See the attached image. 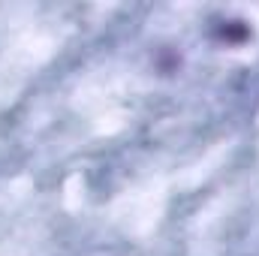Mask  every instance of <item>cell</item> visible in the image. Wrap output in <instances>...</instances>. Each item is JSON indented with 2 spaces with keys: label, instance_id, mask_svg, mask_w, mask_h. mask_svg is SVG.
Segmentation results:
<instances>
[{
  "label": "cell",
  "instance_id": "cell-1",
  "mask_svg": "<svg viewBox=\"0 0 259 256\" xmlns=\"http://www.w3.org/2000/svg\"><path fill=\"white\" fill-rule=\"evenodd\" d=\"M217 39L226 42V46H241V42L250 39V27L244 21H223L217 27Z\"/></svg>",
  "mask_w": 259,
  "mask_h": 256
}]
</instances>
